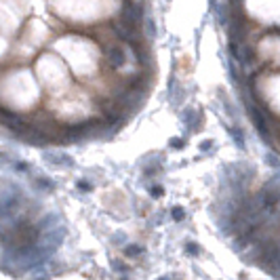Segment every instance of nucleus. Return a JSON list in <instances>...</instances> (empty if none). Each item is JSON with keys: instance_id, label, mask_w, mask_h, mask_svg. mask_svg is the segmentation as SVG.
<instances>
[{"instance_id": "obj_1", "label": "nucleus", "mask_w": 280, "mask_h": 280, "mask_svg": "<svg viewBox=\"0 0 280 280\" xmlns=\"http://www.w3.org/2000/svg\"><path fill=\"white\" fill-rule=\"evenodd\" d=\"M63 240H66V228L59 226V224L40 230V245L51 253H53L57 246H61Z\"/></svg>"}, {"instance_id": "obj_2", "label": "nucleus", "mask_w": 280, "mask_h": 280, "mask_svg": "<svg viewBox=\"0 0 280 280\" xmlns=\"http://www.w3.org/2000/svg\"><path fill=\"white\" fill-rule=\"evenodd\" d=\"M105 57H107V63H110L112 68H122L126 63V55H124L122 47H107Z\"/></svg>"}, {"instance_id": "obj_3", "label": "nucleus", "mask_w": 280, "mask_h": 280, "mask_svg": "<svg viewBox=\"0 0 280 280\" xmlns=\"http://www.w3.org/2000/svg\"><path fill=\"white\" fill-rule=\"evenodd\" d=\"M143 249L139 245H129V246H124V255H129V257H137V255H141Z\"/></svg>"}, {"instance_id": "obj_4", "label": "nucleus", "mask_w": 280, "mask_h": 280, "mask_svg": "<svg viewBox=\"0 0 280 280\" xmlns=\"http://www.w3.org/2000/svg\"><path fill=\"white\" fill-rule=\"evenodd\" d=\"M230 135L234 137V141L238 143V148H245V139H243V133L238 129H230Z\"/></svg>"}, {"instance_id": "obj_5", "label": "nucleus", "mask_w": 280, "mask_h": 280, "mask_svg": "<svg viewBox=\"0 0 280 280\" xmlns=\"http://www.w3.org/2000/svg\"><path fill=\"white\" fill-rule=\"evenodd\" d=\"M36 186H38V188H42V190H49V192L53 190V183H51V181L47 179V177H38V179H36Z\"/></svg>"}, {"instance_id": "obj_6", "label": "nucleus", "mask_w": 280, "mask_h": 280, "mask_svg": "<svg viewBox=\"0 0 280 280\" xmlns=\"http://www.w3.org/2000/svg\"><path fill=\"white\" fill-rule=\"evenodd\" d=\"M183 217H186V211H183L181 207H175V209H173V219H175V221H181Z\"/></svg>"}, {"instance_id": "obj_7", "label": "nucleus", "mask_w": 280, "mask_h": 280, "mask_svg": "<svg viewBox=\"0 0 280 280\" xmlns=\"http://www.w3.org/2000/svg\"><path fill=\"white\" fill-rule=\"evenodd\" d=\"M150 194L156 198V196H162V194H164V190H162L160 186H152V188H150Z\"/></svg>"}, {"instance_id": "obj_8", "label": "nucleus", "mask_w": 280, "mask_h": 280, "mask_svg": "<svg viewBox=\"0 0 280 280\" xmlns=\"http://www.w3.org/2000/svg\"><path fill=\"white\" fill-rule=\"evenodd\" d=\"M188 253H190V255H198V253H200V246L190 243V245H188Z\"/></svg>"}, {"instance_id": "obj_9", "label": "nucleus", "mask_w": 280, "mask_h": 280, "mask_svg": "<svg viewBox=\"0 0 280 280\" xmlns=\"http://www.w3.org/2000/svg\"><path fill=\"white\" fill-rule=\"evenodd\" d=\"M78 190H82V192H91V190H93V186H91V183H85V181H80V183H78Z\"/></svg>"}, {"instance_id": "obj_10", "label": "nucleus", "mask_w": 280, "mask_h": 280, "mask_svg": "<svg viewBox=\"0 0 280 280\" xmlns=\"http://www.w3.org/2000/svg\"><path fill=\"white\" fill-rule=\"evenodd\" d=\"M211 148H213V141H202V143H200V150H202V152H209Z\"/></svg>"}, {"instance_id": "obj_11", "label": "nucleus", "mask_w": 280, "mask_h": 280, "mask_svg": "<svg viewBox=\"0 0 280 280\" xmlns=\"http://www.w3.org/2000/svg\"><path fill=\"white\" fill-rule=\"evenodd\" d=\"M171 145H173V148H181L183 141H181V139H171Z\"/></svg>"}, {"instance_id": "obj_12", "label": "nucleus", "mask_w": 280, "mask_h": 280, "mask_svg": "<svg viewBox=\"0 0 280 280\" xmlns=\"http://www.w3.org/2000/svg\"><path fill=\"white\" fill-rule=\"evenodd\" d=\"M17 169H19V171H23V173H25V171H30V167H28L25 162H17Z\"/></svg>"}, {"instance_id": "obj_13", "label": "nucleus", "mask_w": 280, "mask_h": 280, "mask_svg": "<svg viewBox=\"0 0 280 280\" xmlns=\"http://www.w3.org/2000/svg\"><path fill=\"white\" fill-rule=\"evenodd\" d=\"M148 34L154 36V23H152V21H148Z\"/></svg>"}, {"instance_id": "obj_14", "label": "nucleus", "mask_w": 280, "mask_h": 280, "mask_svg": "<svg viewBox=\"0 0 280 280\" xmlns=\"http://www.w3.org/2000/svg\"><path fill=\"white\" fill-rule=\"evenodd\" d=\"M114 268H116V270H126V268H124V265H122V263H120V262H114Z\"/></svg>"}]
</instances>
